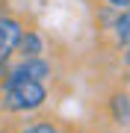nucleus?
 Instances as JSON below:
<instances>
[{"mask_svg": "<svg viewBox=\"0 0 130 133\" xmlns=\"http://www.w3.org/2000/svg\"><path fill=\"white\" fill-rule=\"evenodd\" d=\"M9 80H33V83H44L50 77V62L39 56V59H21L18 65H12L6 71Z\"/></svg>", "mask_w": 130, "mask_h": 133, "instance_id": "obj_3", "label": "nucleus"}, {"mask_svg": "<svg viewBox=\"0 0 130 133\" xmlns=\"http://www.w3.org/2000/svg\"><path fill=\"white\" fill-rule=\"evenodd\" d=\"M24 24H21V18H15V15H0V68L9 65L12 56L18 53V44L21 38H24Z\"/></svg>", "mask_w": 130, "mask_h": 133, "instance_id": "obj_2", "label": "nucleus"}, {"mask_svg": "<svg viewBox=\"0 0 130 133\" xmlns=\"http://www.w3.org/2000/svg\"><path fill=\"white\" fill-rule=\"evenodd\" d=\"M110 112H112V118L118 124H127L130 121V95H124V92L112 95L110 98Z\"/></svg>", "mask_w": 130, "mask_h": 133, "instance_id": "obj_5", "label": "nucleus"}, {"mask_svg": "<svg viewBox=\"0 0 130 133\" xmlns=\"http://www.w3.org/2000/svg\"><path fill=\"white\" fill-rule=\"evenodd\" d=\"M101 3L104 6H112V9H121V12L130 9V0H101Z\"/></svg>", "mask_w": 130, "mask_h": 133, "instance_id": "obj_8", "label": "nucleus"}, {"mask_svg": "<svg viewBox=\"0 0 130 133\" xmlns=\"http://www.w3.org/2000/svg\"><path fill=\"white\" fill-rule=\"evenodd\" d=\"M18 133H59V124L53 121V118H47V115H39V118L24 121Z\"/></svg>", "mask_w": 130, "mask_h": 133, "instance_id": "obj_6", "label": "nucleus"}, {"mask_svg": "<svg viewBox=\"0 0 130 133\" xmlns=\"http://www.w3.org/2000/svg\"><path fill=\"white\" fill-rule=\"evenodd\" d=\"M47 101V89L44 83H33V80H9L3 77L0 83V109L9 115H27L44 107Z\"/></svg>", "mask_w": 130, "mask_h": 133, "instance_id": "obj_1", "label": "nucleus"}, {"mask_svg": "<svg viewBox=\"0 0 130 133\" xmlns=\"http://www.w3.org/2000/svg\"><path fill=\"white\" fill-rule=\"evenodd\" d=\"M124 65L130 68V48H124Z\"/></svg>", "mask_w": 130, "mask_h": 133, "instance_id": "obj_9", "label": "nucleus"}, {"mask_svg": "<svg viewBox=\"0 0 130 133\" xmlns=\"http://www.w3.org/2000/svg\"><path fill=\"white\" fill-rule=\"evenodd\" d=\"M112 33H115V42L121 44V48H130V9H124V12L115 18Z\"/></svg>", "mask_w": 130, "mask_h": 133, "instance_id": "obj_7", "label": "nucleus"}, {"mask_svg": "<svg viewBox=\"0 0 130 133\" xmlns=\"http://www.w3.org/2000/svg\"><path fill=\"white\" fill-rule=\"evenodd\" d=\"M42 53H44V38L39 36V30H27L21 44H18V56L21 59H39Z\"/></svg>", "mask_w": 130, "mask_h": 133, "instance_id": "obj_4", "label": "nucleus"}]
</instances>
